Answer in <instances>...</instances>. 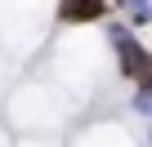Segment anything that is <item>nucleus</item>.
I'll return each instance as SVG.
<instances>
[{"instance_id":"obj_1","label":"nucleus","mask_w":152,"mask_h":147,"mask_svg":"<svg viewBox=\"0 0 152 147\" xmlns=\"http://www.w3.org/2000/svg\"><path fill=\"white\" fill-rule=\"evenodd\" d=\"M103 14V0H63V18L67 22H90Z\"/></svg>"},{"instance_id":"obj_2","label":"nucleus","mask_w":152,"mask_h":147,"mask_svg":"<svg viewBox=\"0 0 152 147\" xmlns=\"http://www.w3.org/2000/svg\"><path fill=\"white\" fill-rule=\"evenodd\" d=\"M121 5H125V9H130V18H139V22H143V18H152V5H148V0H121Z\"/></svg>"},{"instance_id":"obj_3","label":"nucleus","mask_w":152,"mask_h":147,"mask_svg":"<svg viewBox=\"0 0 152 147\" xmlns=\"http://www.w3.org/2000/svg\"><path fill=\"white\" fill-rule=\"evenodd\" d=\"M134 80L139 85H152V54L143 49V58H139V71H134Z\"/></svg>"}]
</instances>
